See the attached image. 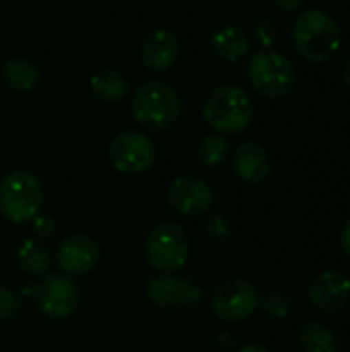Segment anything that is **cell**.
<instances>
[{"label": "cell", "instance_id": "7c38bea8", "mask_svg": "<svg viewBox=\"0 0 350 352\" xmlns=\"http://www.w3.org/2000/svg\"><path fill=\"white\" fill-rule=\"evenodd\" d=\"M307 301L320 314H338L350 303V276L340 270H324L311 280Z\"/></svg>", "mask_w": 350, "mask_h": 352}, {"label": "cell", "instance_id": "4fadbf2b", "mask_svg": "<svg viewBox=\"0 0 350 352\" xmlns=\"http://www.w3.org/2000/svg\"><path fill=\"white\" fill-rule=\"evenodd\" d=\"M101 260V248L91 235H70L56 248V264L66 276H83Z\"/></svg>", "mask_w": 350, "mask_h": 352}, {"label": "cell", "instance_id": "3957f363", "mask_svg": "<svg viewBox=\"0 0 350 352\" xmlns=\"http://www.w3.org/2000/svg\"><path fill=\"white\" fill-rule=\"evenodd\" d=\"M254 99L239 85L215 87L202 107L206 124L219 134H239L254 120Z\"/></svg>", "mask_w": 350, "mask_h": 352}, {"label": "cell", "instance_id": "e0dca14e", "mask_svg": "<svg viewBox=\"0 0 350 352\" xmlns=\"http://www.w3.org/2000/svg\"><path fill=\"white\" fill-rule=\"evenodd\" d=\"M89 91L101 103H120L132 95V85L124 72L116 68H101L89 78Z\"/></svg>", "mask_w": 350, "mask_h": 352}, {"label": "cell", "instance_id": "52a82bcc", "mask_svg": "<svg viewBox=\"0 0 350 352\" xmlns=\"http://www.w3.org/2000/svg\"><path fill=\"white\" fill-rule=\"evenodd\" d=\"M107 159L122 175H142L151 171L157 161V144L144 132L126 130L111 138Z\"/></svg>", "mask_w": 350, "mask_h": 352}, {"label": "cell", "instance_id": "d6986e66", "mask_svg": "<svg viewBox=\"0 0 350 352\" xmlns=\"http://www.w3.org/2000/svg\"><path fill=\"white\" fill-rule=\"evenodd\" d=\"M17 264L27 274L45 276L52 266V252L41 239L29 237L17 248Z\"/></svg>", "mask_w": 350, "mask_h": 352}, {"label": "cell", "instance_id": "30bf717a", "mask_svg": "<svg viewBox=\"0 0 350 352\" xmlns=\"http://www.w3.org/2000/svg\"><path fill=\"white\" fill-rule=\"evenodd\" d=\"M215 204L212 186L198 175H179L167 188V206L177 217L194 219L210 212Z\"/></svg>", "mask_w": 350, "mask_h": 352}, {"label": "cell", "instance_id": "f546056e", "mask_svg": "<svg viewBox=\"0 0 350 352\" xmlns=\"http://www.w3.org/2000/svg\"><path fill=\"white\" fill-rule=\"evenodd\" d=\"M237 352H270L266 346H262V344H245V346H241Z\"/></svg>", "mask_w": 350, "mask_h": 352}, {"label": "cell", "instance_id": "4316f807", "mask_svg": "<svg viewBox=\"0 0 350 352\" xmlns=\"http://www.w3.org/2000/svg\"><path fill=\"white\" fill-rule=\"evenodd\" d=\"M217 349L221 352H231L235 346H237V342H235V338H233V334L231 332H221L219 336H217Z\"/></svg>", "mask_w": 350, "mask_h": 352}, {"label": "cell", "instance_id": "7402d4cb", "mask_svg": "<svg viewBox=\"0 0 350 352\" xmlns=\"http://www.w3.org/2000/svg\"><path fill=\"white\" fill-rule=\"evenodd\" d=\"M270 320H285L293 309V299L283 291H270L260 299L258 305Z\"/></svg>", "mask_w": 350, "mask_h": 352}, {"label": "cell", "instance_id": "83f0119b", "mask_svg": "<svg viewBox=\"0 0 350 352\" xmlns=\"http://www.w3.org/2000/svg\"><path fill=\"white\" fill-rule=\"evenodd\" d=\"M340 250L350 260V217L344 221V225L340 229Z\"/></svg>", "mask_w": 350, "mask_h": 352}, {"label": "cell", "instance_id": "f1b7e54d", "mask_svg": "<svg viewBox=\"0 0 350 352\" xmlns=\"http://www.w3.org/2000/svg\"><path fill=\"white\" fill-rule=\"evenodd\" d=\"M272 2L285 12H299L305 4V0H272Z\"/></svg>", "mask_w": 350, "mask_h": 352}, {"label": "cell", "instance_id": "277c9868", "mask_svg": "<svg viewBox=\"0 0 350 352\" xmlns=\"http://www.w3.org/2000/svg\"><path fill=\"white\" fill-rule=\"evenodd\" d=\"M43 208V186L25 169L6 173L0 182V214L14 225L31 223Z\"/></svg>", "mask_w": 350, "mask_h": 352}, {"label": "cell", "instance_id": "5bb4252c", "mask_svg": "<svg viewBox=\"0 0 350 352\" xmlns=\"http://www.w3.org/2000/svg\"><path fill=\"white\" fill-rule=\"evenodd\" d=\"M182 56V41L169 29L151 31L140 45V62L151 72L171 70Z\"/></svg>", "mask_w": 350, "mask_h": 352}, {"label": "cell", "instance_id": "7a4b0ae2", "mask_svg": "<svg viewBox=\"0 0 350 352\" xmlns=\"http://www.w3.org/2000/svg\"><path fill=\"white\" fill-rule=\"evenodd\" d=\"M130 109L140 128L161 134L177 124L182 99L171 85L163 80H146L134 89L130 97Z\"/></svg>", "mask_w": 350, "mask_h": 352}, {"label": "cell", "instance_id": "ba28073f", "mask_svg": "<svg viewBox=\"0 0 350 352\" xmlns=\"http://www.w3.org/2000/svg\"><path fill=\"white\" fill-rule=\"evenodd\" d=\"M260 305L258 289L243 278L221 283L212 293V311L225 324H239L250 320Z\"/></svg>", "mask_w": 350, "mask_h": 352}, {"label": "cell", "instance_id": "d4e9b609", "mask_svg": "<svg viewBox=\"0 0 350 352\" xmlns=\"http://www.w3.org/2000/svg\"><path fill=\"white\" fill-rule=\"evenodd\" d=\"M254 37L262 45V50L272 47L276 43V39H278V29H276L274 21H270V19L256 21V25H254Z\"/></svg>", "mask_w": 350, "mask_h": 352}, {"label": "cell", "instance_id": "4dcf8cb0", "mask_svg": "<svg viewBox=\"0 0 350 352\" xmlns=\"http://www.w3.org/2000/svg\"><path fill=\"white\" fill-rule=\"evenodd\" d=\"M342 80H344L347 89L350 91V56L347 58V62H344V68H342Z\"/></svg>", "mask_w": 350, "mask_h": 352}, {"label": "cell", "instance_id": "9a60e30c", "mask_svg": "<svg viewBox=\"0 0 350 352\" xmlns=\"http://www.w3.org/2000/svg\"><path fill=\"white\" fill-rule=\"evenodd\" d=\"M233 171L245 184H262L272 173V157L260 142L245 140L233 151Z\"/></svg>", "mask_w": 350, "mask_h": 352}, {"label": "cell", "instance_id": "8992f818", "mask_svg": "<svg viewBox=\"0 0 350 352\" xmlns=\"http://www.w3.org/2000/svg\"><path fill=\"white\" fill-rule=\"evenodd\" d=\"M248 80L252 89L264 99L287 97L297 80L293 62L278 50H260L252 56L248 66Z\"/></svg>", "mask_w": 350, "mask_h": 352}, {"label": "cell", "instance_id": "ffe728a7", "mask_svg": "<svg viewBox=\"0 0 350 352\" xmlns=\"http://www.w3.org/2000/svg\"><path fill=\"white\" fill-rule=\"evenodd\" d=\"M196 157L198 161L208 167V169H219L223 167L229 157H231V144L229 140L225 138V134H206L200 142H198V148H196Z\"/></svg>", "mask_w": 350, "mask_h": 352}, {"label": "cell", "instance_id": "cb8c5ba5", "mask_svg": "<svg viewBox=\"0 0 350 352\" xmlns=\"http://www.w3.org/2000/svg\"><path fill=\"white\" fill-rule=\"evenodd\" d=\"M19 314H21L19 295L8 287H0V324L12 322Z\"/></svg>", "mask_w": 350, "mask_h": 352}, {"label": "cell", "instance_id": "6da1fadb", "mask_svg": "<svg viewBox=\"0 0 350 352\" xmlns=\"http://www.w3.org/2000/svg\"><path fill=\"white\" fill-rule=\"evenodd\" d=\"M340 43L342 31L338 21L330 12L322 8H309L295 16L293 45L303 60L311 64H322L338 52Z\"/></svg>", "mask_w": 350, "mask_h": 352}, {"label": "cell", "instance_id": "603a6c76", "mask_svg": "<svg viewBox=\"0 0 350 352\" xmlns=\"http://www.w3.org/2000/svg\"><path fill=\"white\" fill-rule=\"evenodd\" d=\"M204 233L212 241H227L233 233V225H231L229 217L223 212H206Z\"/></svg>", "mask_w": 350, "mask_h": 352}, {"label": "cell", "instance_id": "ac0fdd59", "mask_svg": "<svg viewBox=\"0 0 350 352\" xmlns=\"http://www.w3.org/2000/svg\"><path fill=\"white\" fill-rule=\"evenodd\" d=\"M4 85L14 93H29L39 85L41 70L29 58H12L0 68Z\"/></svg>", "mask_w": 350, "mask_h": 352}, {"label": "cell", "instance_id": "2e32d148", "mask_svg": "<svg viewBox=\"0 0 350 352\" xmlns=\"http://www.w3.org/2000/svg\"><path fill=\"white\" fill-rule=\"evenodd\" d=\"M210 50L225 62L237 64L252 52V39L239 25H221L210 33Z\"/></svg>", "mask_w": 350, "mask_h": 352}, {"label": "cell", "instance_id": "44dd1931", "mask_svg": "<svg viewBox=\"0 0 350 352\" xmlns=\"http://www.w3.org/2000/svg\"><path fill=\"white\" fill-rule=\"evenodd\" d=\"M299 351L301 352H336V336L334 332L320 324L311 322L299 332Z\"/></svg>", "mask_w": 350, "mask_h": 352}, {"label": "cell", "instance_id": "1f68e13d", "mask_svg": "<svg viewBox=\"0 0 350 352\" xmlns=\"http://www.w3.org/2000/svg\"><path fill=\"white\" fill-rule=\"evenodd\" d=\"M0 68H2V60H0Z\"/></svg>", "mask_w": 350, "mask_h": 352}, {"label": "cell", "instance_id": "8fae6325", "mask_svg": "<svg viewBox=\"0 0 350 352\" xmlns=\"http://www.w3.org/2000/svg\"><path fill=\"white\" fill-rule=\"evenodd\" d=\"M146 299L159 309H194L202 301V287L190 276L159 274L149 280Z\"/></svg>", "mask_w": 350, "mask_h": 352}, {"label": "cell", "instance_id": "9c48e42d", "mask_svg": "<svg viewBox=\"0 0 350 352\" xmlns=\"http://www.w3.org/2000/svg\"><path fill=\"white\" fill-rule=\"evenodd\" d=\"M35 295L41 316L52 322L68 320L80 305V289L66 274H45Z\"/></svg>", "mask_w": 350, "mask_h": 352}, {"label": "cell", "instance_id": "484cf974", "mask_svg": "<svg viewBox=\"0 0 350 352\" xmlns=\"http://www.w3.org/2000/svg\"><path fill=\"white\" fill-rule=\"evenodd\" d=\"M56 221L50 214H37L31 221V233L35 235V239H50L56 235Z\"/></svg>", "mask_w": 350, "mask_h": 352}, {"label": "cell", "instance_id": "5b68a950", "mask_svg": "<svg viewBox=\"0 0 350 352\" xmlns=\"http://www.w3.org/2000/svg\"><path fill=\"white\" fill-rule=\"evenodd\" d=\"M190 235L177 223L155 225L144 239V260L159 274H175L190 260Z\"/></svg>", "mask_w": 350, "mask_h": 352}]
</instances>
